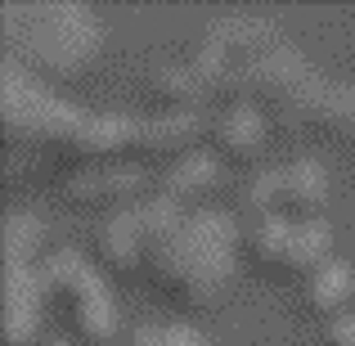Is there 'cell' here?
Here are the masks:
<instances>
[{
    "label": "cell",
    "instance_id": "4fadbf2b",
    "mask_svg": "<svg viewBox=\"0 0 355 346\" xmlns=\"http://www.w3.org/2000/svg\"><path fill=\"white\" fill-rule=\"evenodd\" d=\"M41 279H45V293L63 306H77L81 297L99 284V275L86 266V257L72 252V248H59V252H50V257H41Z\"/></svg>",
    "mask_w": 355,
    "mask_h": 346
},
{
    "label": "cell",
    "instance_id": "7c38bea8",
    "mask_svg": "<svg viewBox=\"0 0 355 346\" xmlns=\"http://www.w3.org/2000/svg\"><path fill=\"white\" fill-rule=\"evenodd\" d=\"M216 148L225 162H248L266 148V113L252 104H234L216 121Z\"/></svg>",
    "mask_w": 355,
    "mask_h": 346
},
{
    "label": "cell",
    "instance_id": "cb8c5ba5",
    "mask_svg": "<svg viewBox=\"0 0 355 346\" xmlns=\"http://www.w3.org/2000/svg\"><path fill=\"white\" fill-rule=\"evenodd\" d=\"M41 346H72V342H63V338H50V342H41Z\"/></svg>",
    "mask_w": 355,
    "mask_h": 346
},
{
    "label": "cell",
    "instance_id": "603a6c76",
    "mask_svg": "<svg viewBox=\"0 0 355 346\" xmlns=\"http://www.w3.org/2000/svg\"><path fill=\"white\" fill-rule=\"evenodd\" d=\"M126 346H166V329H157V324H144V329L130 333Z\"/></svg>",
    "mask_w": 355,
    "mask_h": 346
},
{
    "label": "cell",
    "instance_id": "44dd1931",
    "mask_svg": "<svg viewBox=\"0 0 355 346\" xmlns=\"http://www.w3.org/2000/svg\"><path fill=\"white\" fill-rule=\"evenodd\" d=\"M324 342L329 346H355V311H342L324 324Z\"/></svg>",
    "mask_w": 355,
    "mask_h": 346
},
{
    "label": "cell",
    "instance_id": "d4e9b609",
    "mask_svg": "<svg viewBox=\"0 0 355 346\" xmlns=\"http://www.w3.org/2000/svg\"><path fill=\"white\" fill-rule=\"evenodd\" d=\"M347 139H351V148H355V130H351V135H347Z\"/></svg>",
    "mask_w": 355,
    "mask_h": 346
},
{
    "label": "cell",
    "instance_id": "30bf717a",
    "mask_svg": "<svg viewBox=\"0 0 355 346\" xmlns=\"http://www.w3.org/2000/svg\"><path fill=\"white\" fill-rule=\"evenodd\" d=\"M220 180H225V157H211V153H202V148H193V153L175 157L162 171L157 193H166V198H175V202H189V198H198V193H211Z\"/></svg>",
    "mask_w": 355,
    "mask_h": 346
},
{
    "label": "cell",
    "instance_id": "6da1fadb",
    "mask_svg": "<svg viewBox=\"0 0 355 346\" xmlns=\"http://www.w3.org/2000/svg\"><path fill=\"white\" fill-rule=\"evenodd\" d=\"M0 36H5V59L54 77H77L90 68V59L104 45V27L95 23L86 5L77 0H41V5H0Z\"/></svg>",
    "mask_w": 355,
    "mask_h": 346
},
{
    "label": "cell",
    "instance_id": "3957f363",
    "mask_svg": "<svg viewBox=\"0 0 355 346\" xmlns=\"http://www.w3.org/2000/svg\"><path fill=\"white\" fill-rule=\"evenodd\" d=\"M90 113L63 104L59 95L41 86V77H32L27 68L5 59L0 68V121H5V135L14 144H54L68 148L77 139V130L86 126Z\"/></svg>",
    "mask_w": 355,
    "mask_h": 346
},
{
    "label": "cell",
    "instance_id": "9a60e30c",
    "mask_svg": "<svg viewBox=\"0 0 355 346\" xmlns=\"http://www.w3.org/2000/svg\"><path fill=\"white\" fill-rule=\"evenodd\" d=\"M329 261H333V230H329V220H297L293 239H288L284 266L311 279L315 270L329 266Z\"/></svg>",
    "mask_w": 355,
    "mask_h": 346
},
{
    "label": "cell",
    "instance_id": "7402d4cb",
    "mask_svg": "<svg viewBox=\"0 0 355 346\" xmlns=\"http://www.w3.org/2000/svg\"><path fill=\"white\" fill-rule=\"evenodd\" d=\"M166 346H207V338L189 324H166Z\"/></svg>",
    "mask_w": 355,
    "mask_h": 346
},
{
    "label": "cell",
    "instance_id": "e0dca14e",
    "mask_svg": "<svg viewBox=\"0 0 355 346\" xmlns=\"http://www.w3.org/2000/svg\"><path fill=\"white\" fill-rule=\"evenodd\" d=\"M148 90H153L157 99H166V104H198L202 95H207V86H202V77L193 72V63H162V68L148 72Z\"/></svg>",
    "mask_w": 355,
    "mask_h": 346
},
{
    "label": "cell",
    "instance_id": "d6986e66",
    "mask_svg": "<svg viewBox=\"0 0 355 346\" xmlns=\"http://www.w3.org/2000/svg\"><path fill=\"white\" fill-rule=\"evenodd\" d=\"M243 211L252 220L284 216V166H266L252 175V184L243 189Z\"/></svg>",
    "mask_w": 355,
    "mask_h": 346
},
{
    "label": "cell",
    "instance_id": "5bb4252c",
    "mask_svg": "<svg viewBox=\"0 0 355 346\" xmlns=\"http://www.w3.org/2000/svg\"><path fill=\"white\" fill-rule=\"evenodd\" d=\"M72 320H77L81 342H90V346H104V342L117 338L121 315H117V302H113V293H108L104 279H99V284L90 288V293L81 297L77 306H72Z\"/></svg>",
    "mask_w": 355,
    "mask_h": 346
},
{
    "label": "cell",
    "instance_id": "ba28073f",
    "mask_svg": "<svg viewBox=\"0 0 355 346\" xmlns=\"http://www.w3.org/2000/svg\"><path fill=\"white\" fill-rule=\"evenodd\" d=\"M202 135V117L193 108H171L162 117H148L139 121V135H135V148L144 157H171V153H193Z\"/></svg>",
    "mask_w": 355,
    "mask_h": 346
},
{
    "label": "cell",
    "instance_id": "7a4b0ae2",
    "mask_svg": "<svg viewBox=\"0 0 355 346\" xmlns=\"http://www.w3.org/2000/svg\"><path fill=\"white\" fill-rule=\"evenodd\" d=\"M234 243H239V225L225 211H211V207L189 211L180 234L148 257V270L175 302L207 306L234 279Z\"/></svg>",
    "mask_w": 355,
    "mask_h": 346
},
{
    "label": "cell",
    "instance_id": "9c48e42d",
    "mask_svg": "<svg viewBox=\"0 0 355 346\" xmlns=\"http://www.w3.org/2000/svg\"><path fill=\"white\" fill-rule=\"evenodd\" d=\"M95 248H99V257H104L113 270H135L139 261H148V243H144V230H139L135 202L117 207L113 216L95 230Z\"/></svg>",
    "mask_w": 355,
    "mask_h": 346
},
{
    "label": "cell",
    "instance_id": "ffe728a7",
    "mask_svg": "<svg viewBox=\"0 0 355 346\" xmlns=\"http://www.w3.org/2000/svg\"><path fill=\"white\" fill-rule=\"evenodd\" d=\"M293 225H297V220H288V216L252 220L248 243H252V252H257V261H266V266H284V257H288V239H293Z\"/></svg>",
    "mask_w": 355,
    "mask_h": 346
},
{
    "label": "cell",
    "instance_id": "5b68a950",
    "mask_svg": "<svg viewBox=\"0 0 355 346\" xmlns=\"http://www.w3.org/2000/svg\"><path fill=\"white\" fill-rule=\"evenodd\" d=\"M45 279L41 266H5V333L9 346H32L45 315Z\"/></svg>",
    "mask_w": 355,
    "mask_h": 346
},
{
    "label": "cell",
    "instance_id": "52a82bcc",
    "mask_svg": "<svg viewBox=\"0 0 355 346\" xmlns=\"http://www.w3.org/2000/svg\"><path fill=\"white\" fill-rule=\"evenodd\" d=\"M135 135H139V121L126 117V113L86 117V126L77 130V139H72L63 153L81 157V162H90V166H104L113 153H121V148H135Z\"/></svg>",
    "mask_w": 355,
    "mask_h": 346
},
{
    "label": "cell",
    "instance_id": "277c9868",
    "mask_svg": "<svg viewBox=\"0 0 355 346\" xmlns=\"http://www.w3.org/2000/svg\"><path fill=\"white\" fill-rule=\"evenodd\" d=\"M270 117L284 130H302V126H324V130H355V81H329L315 77L306 90H297L293 99L270 108Z\"/></svg>",
    "mask_w": 355,
    "mask_h": 346
},
{
    "label": "cell",
    "instance_id": "2e32d148",
    "mask_svg": "<svg viewBox=\"0 0 355 346\" xmlns=\"http://www.w3.org/2000/svg\"><path fill=\"white\" fill-rule=\"evenodd\" d=\"M351 293H355V270L338 257L306 279V306L320 311V315H342V306H347Z\"/></svg>",
    "mask_w": 355,
    "mask_h": 346
},
{
    "label": "cell",
    "instance_id": "ac0fdd59",
    "mask_svg": "<svg viewBox=\"0 0 355 346\" xmlns=\"http://www.w3.org/2000/svg\"><path fill=\"white\" fill-rule=\"evenodd\" d=\"M45 239V225L36 211H9L5 220V266H41L36 248Z\"/></svg>",
    "mask_w": 355,
    "mask_h": 346
},
{
    "label": "cell",
    "instance_id": "8fae6325",
    "mask_svg": "<svg viewBox=\"0 0 355 346\" xmlns=\"http://www.w3.org/2000/svg\"><path fill=\"white\" fill-rule=\"evenodd\" d=\"M329 207V171L315 157H297L284 166V211H293L297 220H320V211Z\"/></svg>",
    "mask_w": 355,
    "mask_h": 346
},
{
    "label": "cell",
    "instance_id": "8992f818",
    "mask_svg": "<svg viewBox=\"0 0 355 346\" xmlns=\"http://www.w3.org/2000/svg\"><path fill=\"white\" fill-rule=\"evenodd\" d=\"M68 198L77 202H121L126 207L144 189V171L135 162H104V166H81L68 175Z\"/></svg>",
    "mask_w": 355,
    "mask_h": 346
}]
</instances>
